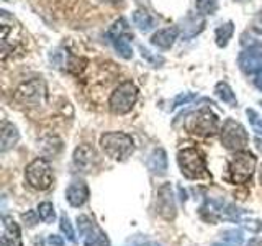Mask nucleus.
<instances>
[{
    "mask_svg": "<svg viewBox=\"0 0 262 246\" xmlns=\"http://www.w3.org/2000/svg\"><path fill=\"white\" fill-rule=\"evenodd\" d=\"M100 145L105 154L115 161H125L135 150L133 138L123 131H110L102 135Z\"/></svg>",
    "mask_w": 262,
    "mask_h": 246,
    "instance_id": "nucleus-1",
    "label": "nucleus"
},
{
    "mask_svg": "<svg viewBox=\"0 0 262 246\" xmlns=\"http://www.w3.org/2000/svg\"><path fill=\"white\" fill-rule=\"evenodd\" d=\"M179 168L187 179H202L207 177V164L203 154L196 148H184L177 154Z\"/></svg>",
    "mask_w": 262,
    "mask_h": 246,
    "instance_id": "nucleus-2",
    "label": "nucleus"
},
{
    "mask_svg": "<svg viewBox=\"0 0 262 246\" xmlns=\"http://www.w3.org/2000/svg\"><path fill=\"white\" fill-rule=\"evenodd\" d=\"M257 159L256 156L249 151H237L231 159H229V180L233 184H244L252 177L256 171Z\"/></svg>",
    "mask_w": 262,
    "mask_h": 246,
    "instance_id": "nucleus-3",
    "label": "nucleus"
},
{
    "mask_svg": "<svg viewBox=\"0 0 262 246\" xmlns=\"http://www.w3.org/2000/svg\"><path fill=\"white\" fill-rule=\"evenodd\" d=\"M136 100H138V87L131 80H126L112 92L108 105L113 113L125 115L133 109Z\"/></svg>",
    "mask_w": 262,
    "mask_h": 246,
    "instance_id": "nucleus-4",
    "label": "nucleus"
},
{
    "mask_svg": "<svg viewBox=\"0 0 262 246\" xmlns=\"http://www.w3.org/2000/svg\"><path fill=\"white\" fill-rule=\"evenodd\" d=\"M221 143L229 151H244V148L249 143L248 131L244 130V127L239 121L234 120H226L223 123V128L220 131Z\"/></svg>",
    "mask_w": 262,
    "mask_h": 246,
    "instance_id": "nucleus-5",
    "label": "nucleus"
},
{
    "mask_svg": "<svg viewBox=\"0 0 262 246\" xmlns=\"http://www.w3.org/2000/svg\"><path fill=\"white\" fill-rule=\"evenodd\" d=\"M25 177H27L28 184L36 189V191H48L53 184V169L51 164L46 159H35L27 166L25 171Z\"/></svg>",
    "mask_w": 262,
    "mask_h": 246,
    "instance_id": "nucleus-6",
    "label": "nucleus"
},
{
    "mask_svg": "<svg viewBox=\"0 0 262 246\" xmlns=\"http://www.w3.org/2000/svg\"><path fill=\"white\" fill-rule=\"evenodd\" d=\"M200 213L205 220L215 223L220 220H237L243 215V210L223 200H207L200 209Z\"/></svg>",
    "mask_w": 262,
    "mask_h": 246,
    "instance_id": "nucleus-7",
    "label": "nucleus"
},
{
    "mask_svg": "<svg viewBox=\"0 0 262 246\" xmlns=\"http://www.w3.org/2000/svg\"><path fill=\"white\" fill-rule=\"evenodd\" d=\"M77 227L80 235L84 236V246H110L106 233L102 228H98L89 217H77Z\"/></svg>",
    "mask_w": 262,
    "mask_h": 246,
    "instance_id": "nucleus-8",
    "label": "nucleus"
},
{
    "mask_svg": "<svg viewBox=\"0 0 262 246\" xmlns=\"http://www.w3.org/2000/svg\"><path fill=\"white\" fill-rule=\"evenodd\" d=\"M15 100L21 104H41L46 97V86L41 79H31L15 90Z\"/></svg>",
    "mask_w": 262,
    "mask_h": 246,
    "instance_id": "nucleus-9",
    "label": "nucleus"
},
{
    "mask_svg": "<svg viewBox=\"0 0 262 246\" xmlns=\"http://www.w3.org/2000/svg\"><path fill=\"white\" fill-rule=\"evenodd\" d=\"M188 130L200 136H211L218 131V118L210 110H199L188 120Z\"/></svg>",
    "mask_w": 262,
    "mask_h": 246,
    "instance_id": "nucleus-10",
    "label": "nucleus"
},
{
    "mask_svg": "<svg viewBox=\"0 0 262 246\" xmlns=\"http://www.w3.org/2000/svg\"><path fill=\"white\" fill-rule=\"evenodd\" d=\"M156 212L164 220H174L177 215V209H176V200H174V194H172V187L170 184H164L159 191H158V200H156Z\"/></svg>",
    "mask_w": 262,
    "mask_h": 246,
    "instance_id": "nucleus-11",
    "label": "nucleus"
},
{
    "mask_svg": "<svg viewBox=\"0 0 262 246\" xmlns=\"http://www.w3.org/2000/svg\"><path fill=\"white\" fill-rule=\"evenodd\" d=\"M0 30H2V53L4 59L8 53V49H13V38L18 36L20 33V25L15 22L13 16L8 15V12L2 10L0 12Z\"/></svg>",
    "mask_w": 262,
    "mask_h": 246,
    "instance_id": "nucleus-12",
    "label": "nucleus"
},
{
    "mask_svg": "<svg viewBox=\"0 0 262 246\" xmlns=\"http://www.w3.org/2000/svg\"><path fill=\"white\" fill-rule=\"evenodd\" d=\"M74 164L82 172H92L98 166V154L94 146L90 145H80L74 151Z\"/></svg>",
    "mask_w": 262,
    "mask_h": 246,
    "instance_id": "nucleus-13",
    "label": "nucleus"
},
{
    "mask_svg": "<svg viewBox=\"0 0 262 246\" xmlns=\"http://www.w3.org/2000/svg\"><path fill=\"white\" fill-rule=\"evenodd\" d=\"M0 246H21V233L18 223L13 217H2V236H0Z\"/></svg>",
    "mask_w": 262,
    "mask_h": 246,
    "instance_id": "nucleus-14",
    "label": "nucleus"
},
{
    "mask_svg": "<svg viewBox=\"0 0 262 246\" xmlns=\"http://www.w3.org/2000/svg\"><path fill=\"white\" fill-rule=\"evenodd\" d=\"M239 68L246 74H252L262 69V48L251 46L239 56Z\"/></svg>",
    "mask_w": 262,
    "mask_h": 246,
    "instance_id": "nucleus-15",
    "label": "nucleus"
},
{
    "mask_svg": "<svg viewBox=\"0 0 262 246\" xmlns=\"http://www.w3.org/2000/svg\"><path fill=\"white\" fill-rule=\"evenodd\" d=\"M66 199L72 207H82L89 199V187L84 180H74L66 191Z\"/></svg>",
    "mask_w": 262,
    "mask_h": 246,
    "instance_id": "nucleus-16",
    "label": "nucleus"
},
{
    "mask_svg": "<svg viewBox=\"0 0 262 246\" xmlns=\"http://www.w3.org/2000/svg\"><path fill=\"white\" fill-rule=\"evenodd\" d=\"M147 168L156 176H164L167 172V154L162 148L154 150L147 158Z\"/></svg>",
    "mask_w": 262,
    "mask_h": 246,
    "instance_id": "nucleus-17",
    "label": "nucleus"
},
{
    "mask_svg": "<svg viewBox=\"0 0 262 246\" xmlns=\"http://www.w3.org/2000/svg\"><path fill=\"white\" fill-rule=\"evenodd\" d=\"M177 35H179V30L170 27V28H164V30H159L156 31L152 38H151V43L158 48H162V49H167L170 48L172 45L176 43L177 39Z\"/></svg>",
    "mask_w": 262,
    "mask_h": 246,
    "instance_id": "nucleus-18",
    "label": "nucleus"
},
{
    "mask_svg": "<svg viewBox=\"0 0 262 246\" xmlns=\"http://www.w3.org/2000/svg\"><path fill=\"white\" fill-rule=\"evenodd\" d=\"M20 139V133H18V128L12 123H4L2 127V139H0V150L2 153L12 150V148L18 143Z\"/></svg>",
    "mask_w": 262,
    "mask_h": 246,
    "instance_id": "nucleus-19",
    "label": "nucleus"
},
{
    "mask_svg": "<svg viewBox=\"0 0 262 246\" xmlns=\"http://www.w3.org/2000/svg\"><path fill=\"white\" fill-rule=\"evenodd\" d=\"M233 33H234V25H233V22H226L223 25H220V27L216 28V31H215L216 45L220 48H225L229 43V39H231Z\"/></svg>",
    "mask_w": 262,
    "mask_h": 246,
    "instance_id": "nucleus-20",
    "label": "nucleus"
},
{
    "mask_svg": "<svg viewBox=\"0 0 262 246\" xmlns=\"http://www.w3.org/2000/svg\"><path fill=\"white\" fill-rule=\"evenodd\" d=\"M133 22L135 25L139 28V31H143V33H147L151 28H152V18H151V15L147 13L144 8H138V10L133 12Z\"/></svg>",
    "mask_w": 262,
    "mask_h": 246,
    "instance_id": "nucleus-21",
    "label": "nucleus"
},
{
    "mask_svg": "<svg viewBox=\"0 0 262 246\" xmlns=\"http://www.w3.org/2000/svg\"><path fill=\"white\" fill-rule=\"evenodd\" d=\"M113 46L123 59H131L133 57V48H131L129 43V35H123L117 39H113Z\"/></svg>",
    "mask_w": 262,
    "mask_h": 246,
    "instance_id": "nucleus-22",
    "label": "nucleus"
},
{
    "mask_svg": "<svg viewBox=\"0 0 262 246\" xmlns=\"http://www.w3.org/2000/svg\"><path fill=\"white\" fill-rule=\"evenodd\" d=\"M215 94L223 100L225 104H229V105H236L237 100H236V95L233 92V89L229 87L226 82H218L216 87H215Z\"/></svg>",
    "mask_w": 262,
    "mask_h": 246,
    "instance_id": "nucleus-23",
    "label": "nucleus"
},
{
    "mask_svg": "<svg viewBox=\"0 0 262 246\" xmlns=\"http://www.w3.org/2000/svg\"><path fill=\"white\" fill-rule=\"evenodd\" d=\"M123 35H129V30H128L126 20L125 18H120V20H117V22L112 25V28L108 30V36L113 41V39H117V38H120Z\"/></svg>",
    "mask_w": 262,
    "mask_h": 246,
    "instance_id": "nucleus-24",
    "label": "nucleus"
},
{
    "mask_svg": "<svg viewBox=\"0 0 262 246\" xmlns=\"http://www.w3.org/2000/svg\"><path fill=\"white\" fill-rule=\"evenodd\" d=\"M38 217L46 221V223H51L56 217V212H54V207L51 202H43L38 205Z\"/></svg>",
    "mask_w": 262,
    "mask_h": 246,
    "instance_id": "nucleus-25",
    "label": "nucleus"
},
{
    "mask_svg": "<svg viewBox=\"0 0 262 246\" xmlns=\"http://www.w3.org/2000/svg\"><path fill=\"white\" fill-rule=\"evenodd\" d=\"M195 7L202 15H213L218 8V0H195Z\"/></svg>",
    "mask_w": 262,
    "mask_h": 246,
    "instance_id": "nucleus-26",
    "label": "nucleus"
},
{
    "mask_svg": "<svg viewBox=\"0 0 262 246\" xmlns=\"http://www.w3.org/2000/svg\"><path fill=\"white\" fill-rule=\"evenodd\" d=\"M59 227H61V232L66 235V238L71 241V243H76V232H74V228H72V223H71V220L69 217L66 215V213H62L61 215V220H59Z\"/></svg>",
    "mask_w": 262,
    "mask_h": 246,
    "instance_id": "nucleus-27",
    "label": "nucleus"
},
{
    "mask_svg": "<svg viewBox=\"0 0 262 246\" xmlns=\"http://www.w3.org/2000/svg\"><path fill=\"white\" fill-rule=\"evenodd\" d=\"M246 115H248L252 130L256 131V133L262 135V118L259 117V113L256 110H252V109H248V110H246Z\"/></svg>",
    "mask_w": 262,
    "mask_h": 246,
    "instance_id": "nucleus-28",
    "label": "nucleus"
},
{
    "mask_svg": "<svg viewBox=\"0 0 262 246\" xmlns=\"http://www.w3.org/2000/svg\"><path fill=\"white\" fill-rule=\"evenodd\" d=\"M221 236H223L226 241L234 243V244H239V243L243 241V235H241V232H236V230H226V232L221 233Z\"/></svg>",
    "mask_w": 262,
    "mask_h": 246,
    "instance_id": "nucleus-29",
    "label": "nucleus"
},
{
    "mask_svg": "<svg viewBox=\"0 0 262 246\" xmlns=\"http://www.w3.org/2000/svg\"><path fill=\"white\" fill-rule=\"evenodd\" d=\"M193 98H195V94H190V92L180 94L174 98V105H172V109H177V107H180V105H185L190 100H193Z\"/></svg>",
    "mask_w": 262,
    "mask_h": 246,
    "instance_id": "nucleus-30",
    "label": "nucleus"
},
{
    "mask_svg": "<svg viewBox=\"0 0 262 246\" xmlns=\"http://www.w3.org/2000/svg\"><path fill=\"white\" fill-rule=\"evenodd\" d=\"M48 243L51 246H64V241L61 236H56V235H51L48 238Z\"/></svg>",
    "mask_w": 262,
    "mask_h": 246,
    "instance_id": "nucleus-31",
    "label": "nucleus"
},
{
    "mask_svg": "<svg viewBox=\"0 0 262 246\" xmlns=\"http://www.w3.org/2000/svg\"><path fill=\"white\" fill-rule=\"evenodd\" d=\"M254 84H256V87H257L259 90H262V69L257 72L256 79H254Z\"/></svg>",
    "mask_w": 262,
    "mask_h": 246,
    "instance_id": "nucleus-32",
    "label": "nucleus"
},
{
    "mask_svg": "<svg viewBox=\"0 0 262 246\" xmlns=\"http://www.w3.org/2000/svg\"><path fill=\"white\" fill-rule=\"evenodd\" d=\"M33 215H35V213H33V212H30L28 213V215H27V213H25V215H23V218H30V227H33V225H36V217L35 218H33Z\"/></svg>",
    "mask_w": 262,
    "mask_h": 246,
    "instance_id": "nucleus-33",
    "label": "nucleus"
},
{
    "mask_svg": "<svg viewBox=\"0 0 262 246\" xmlns=\"http://www.w3.org/2000/svg\"><path fill=\"white\" fill-rule=\"evenodd\" d=\"M246 246H262V240L260 238H252V240L248 241V244Z\"/></svg>",
    "mask_w": 262,
    "mask_h": 246,
    "instance_id": "nucleus-34",
    "label": "nucleus"
},
{
    "mask_svg": "<svg viewBox=\"0 0 262 246\" xmlns=\"http://www.w3.org/2000/svg\"><path fill=\"white\" fill-rule=\"evenodd\" d=\"M144 246H161L159 243H154V241H151V243H147V244H144Z\"/></svg>",
    "mask_w": 262,
    "mask_h": 246,
    "instance_id": "nucleus-35",
    "label": "nucleus"
},
{
    "mask_svg": "<svg viewBox=\"0 0 262 246\" xmlns=\"http://www.w3.org/2000/svg\"><path fill=\"white\" fill-rule=\"evenodd\" d=\"M257 22H259V23H262V12H260V13H259V16H257Z\"/></svg>",
    "mask_w": 262,
    "mask_h": 246,
    "instance_id": "nucleus-36",
    "label": "nucleus"
},
{
    "mask_svg": "<svg viewBox=\"0 0 262 246\" xmlns=\"http://www.w3.org/2000/svg\"><path fill=\"white\" fill-rule=\"evenodd\" d=\"M213 246H229V244H223V243H215Z\"/></svg>",
    "mask_w": 262,
    "mask_h": 246,
    "instance_id": "nucleus-37",
    "label": "nucleus"
},
{
    "mask_svg": "<svg viewBox=\"0 0 262 246\" xmlns=\"http://www.w3.org/2000/svg\"><path fill=\"white\" fill-rule=\"evenodd\" d=\"M259 180H260V184H262V168H260V174H259Z\"/></svg>",
    "mask_w": 262,
    "mask_h": 246,
    "instance_id": "nucleus-38",
    "label": "nucleus"
},
{
    "mask_svg": "<svg viewBox=\"0 0 262 246\" xmlns=\"http://www.w3.org/2000/svg\"><path fill=\"white\" fill-rule=\"evenodd\" d=\"M105 2H120V0H105Z\"/></svg>",
    "mask_w": 262,
    "mask_h": 246,
    "instance_id": "nucleus-39",
    "label": "nucleus"
},
{
    "mask_svg": "<svg viewBox=\"0 0 262 246\" xmlns=\"http://www.w3.org/2000/svg\"><path fill=\"white\" fill-rule=\"evenodd\" d=\"M260 105H262V104H260Z\"/></svg>",
    "mask_w": 262,
    "mask_h": 246,
    "instance_id": "nucleus-40",
    "label": "nucleus"
}]
</instances>
